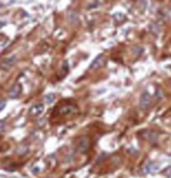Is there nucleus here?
<instances>
[{
  "label": "nucleus",
  "mask_w": 171,
  "mask_h": 178,
  "mask_svg": "<svg viewBox=\"0 0 171 178\" xmlns=\"http://www.w3.org/2000/svg\"><path fill=\"white\" fill-rule=\"evenodd\" d=\"M151 104V97L148 92H143L140 98V107L143 110H148Z\"/></svg>",
  "instance_id": "obj_1"
},
{
  "label": "nucleus",
  "mask_w": 171,
  "mask_h": 178,
  "mask_svg": "<svg viewBox=\"0 0 171 178\" xmlns=\"http://www.w3.org/2000/svg\"><path fill=\"white\" fill-rule=\"evenodd\" d=\"M105 56L104 55H98L93 61H92V63L90 64V69L91 70H97V69H99V68H101L104 64H105Z\"/></svg>",
  "instance_id": "obj_2"
},
{
  "label": "nucleus",
  "mask_w": 171,
  "mask_h": 178,
  "mask_svg": "<svg viewBox=\"0 0 171 178\" xmlns=\"http://www.w3.org/2000/svg\"><path fill=\"white\" fill-rule=\"evenodd\" d=\"M59 112H61L62 114H64V115H70V114H72V113H77L78 110H77L73 105H65V106H63V107L59 110Z\"/></svg>",
  "instance_id": "obj_3"
},
{
  "label": "nucleus",
  "mask_w": 171,
  "mask_h": 178,
  "mask_svg": "<svg viewBox=\"0 0 171 178\" xmlns=\"http://www.w3.org/2000/svg\"><path fill=\"white\" fill-rule=\"evenodd\" d=\"M43 111H44V106H43L42 104H37V105L32 106V108H30L29 112H30L32 115H34V117H39L40 114L43 113Z\"/></svg>",
  "instance_id": "obj_4"
},
{
  "label": "nucleus",
  "mask_w": 171,
  "mask_h": 178,
  "mask_svg": "<svg viewBox=\"0 0 171 178\" xmlns=\"http://www.w3.org/2000/svg\"><path fill=\"white\" fill-rule=\"evenodd\" d=\"M78 147H79V150L85 151V150L88 149V147H89V139L85 137V136L80 137L79 141H78Z\"/></svg>",
  "instance_id": "obj_5"
},
{
  "label": "nucleus",
  "mask_w": 171,
  "mask_h": 178,
  "mask_svg": "<svg viewBox=\"0 0 171 178\" xmlns=\"http://www.w3.org/2000/svg\"><path fill=\"white\" fill-rule=\"evenodd\" d=\"M21 93V86L18 84V85H14L12 87V90L10 91V97L11 98H18Z\"/></svg>",
  "instance_id": "obj_6"
},
{
  "label": "nucleus",
  "mask_w": 171,
  "mask_h": 178,
  "mask_svg": "<svg viewBox=\"0 0 171 178\" xmlns=\"http://www.w3.org/2000/svg\"><path fill=\"white\" fill-rule=\"evenodd\" d=\"M15 62H17V57H15V56H13V57H10V58H6V59L4 61V63H3V68H5V69H8V68L13 66Z\"/></svg>",
  "instance_id": "obj_7"
},
{
  "label": "nucleus",
  "mask_w": 171,
  "mask_h": 178,
  "mask_svg": "<svg viewBox=\"0 0 171 178\" xmlns=\"http://www.w3.org/2000/svg\"><path fill=\"white\" fill-rule=\"evenodd\" d=\"M148 141H150V142H154V141H156V134H154L152 132H149V130H145V132H143V134H142Z\"/></svg>",
  "instance_id": "obj_8"
},
{
  "label": "nucleus",
  "mask_w": 171,
  "mask_h": 178,
  "mask_svg": "<svg viewBox=\"0 0 171 178\" xmlns=\"http://www.w3.org/2000/svg\"><path fill=\"white\" fill-rule=\"evenodd\" d=\"M68 19H69V21H70L71 23H77V22H78V15H77L76 12H69Z\"/></svg>",
  "instance_id": "obj_9"
},
{
  "label": "nucleus",
  "mask_w": 171,
  "mask_h": 178,
  "mask_svg": "<svg viewBox=\"0 0 171 178\" xmlns=\"http://www.w3.org/2000/svg\"><path fill=\"white\" fill-rule=\"evenodd\" d=\"M150 30H151L152 34L157 35V34L161 32V27H159V25H158L157 22H152V23L150 25Z\"/></svg>",
  "instance_id": "obj_10"
},
{
  "label": "nucleus",
  "mask_w": 171,
  "mask_h": 178,
  "mask_svg": "<svg viewBox=\"0 0 171 178\" xmlns=\"http://www.w3.org/2000/svg\"><path fill=\"white\" fill-rule=\"evenodd\" d=\"M133 54L135 55V56H140L141 54H143V48L142 47H139V46H135V47H133Z\"/></svg>",
  "instance_id": "obj_11"
},
{
  "label": "nucleus",
  "mask_w": 171,
  "mask_h": 178,
  "mask_svg": "<svg viewBox=\"0 0 171 178\" xmlns=\"http://www.w3.org/2000/svg\"><path fill=\"white\" fill-rule=\"evenodd\" d=\"M54 100H55V96L51 95V93H50V95H47V96L44 97V103H46V104H51Z\"/></svg>",
  "instance_id": "obj_12"
},
{
  "label": "nucleus",
  "mask_w": 171,
  "mask_h": 178,
  "mask_svg": "<svg viewBox=\"0 0 171 178\" xmlns=\"http://www.w3.org/2000/svg\"><path fill=\"white\" fill-rule=\"evenodd\" d=\"M164 18H165L166 20H170V21H171V7H170V8H166V10L164 11Z\"/></svg>",
  "instance_id": "obj_13"
},
{
  "label": "nucleus",
  "mask_w": 171,
  "mask_h": 178,
  "mask_svg": "<svg viewBox=\"0 0 171 178\" xmlns=\"http://www.w3.org/2000/svg\"><path fill=\"white\" fill-rule=\"evenodd\" d=\"M137 5L140 6V8L142 11H144V8L147 6V1H145V0H137Z\"/></svg>",
  "instance_id": "obj_14"
},
{
  "label": "nucleus",
  "mask_w": 171,
  "mask_h": 178,
  "mask_svg": "<svg viewBox=\"0 0 171 178\" xmlns=\"http://www.w3.org/2000/svg\"><path fill=\"white\" fill-rule=\"evenodd\" d=\"M164 175H165V176H168V177H171V166H170V168H168V169L164 171Z\"/></svg>",
  "instance_id": "obj_15"
},
{
  "label": "nucleus",
  "mask_w": 171,
  "mask_h": 178,
  "mask_svg": "<svg viewBox=\"0 0 171 178\" xmlns=\"http://www.w3.org/2000/svg\"><path fill=\"white\" fill-rule=\"evenodd\" d=\"M5 128H6V125H5V122H4V121H0V132L5 130Z\"/></svg>",
  "instance_id": "obj_16"
},
{
  "label": "nucleus",
  "mask_w": 171,
  "mask_h": 178,
  "mask_svg": "<svg viewBox=\"0 0 171 178\" xmlns=\"http://www.w3.org/2000/svg\"><path fill=\"white\" fill-rule=\"evenodd\" d=\"M5 106H6V101H5V100H1V101H0V111H3V110L5 108Z\"/></svg>",
  "instance_id": "obj_17"
},
{
  "label": "nucleus",
  "mask_w": 171,
  "mask_h": 178,
  "mask_svg": "<svg viewBox=\"0 0 171 178\" xmlns=\"http://www.w3.org/2000/svg\"><path fill=\"white\" fill-rule=\"evenodd\" d=\"M3 26H5V21H0V28H1Z\"/></svg>",
  "instance_id": "obj_18"
}]
</instances>
